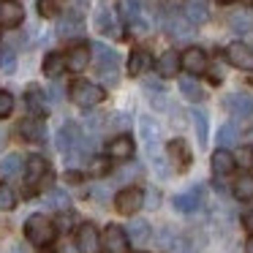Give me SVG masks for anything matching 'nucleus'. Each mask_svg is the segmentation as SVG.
<instances>
[{"label": "nucleus", "instance_id": "49", "mask_svg": "<svg viewBox=\"0 0 253 253\" xmlns=\"http://www.w3.org/2000/svg\"><path fill=\"white\" fill-rule=\"evenodd\" d=\"M0 142H3V133H0Z\"/></svg>", "mask_w": 253, "mask_h": 253}, {"label": "nucleus", "instance_id": "32", "mask_svg": "<svg viewBox=\"0 0 253 253\" xmlns=\"http://www.w3.org/2000/svg\"><path fill=\"white\" fill-rule=\"evenodd\" d=\"M191 117H193V128H196V136H199V144H207V115H204L202 109H193L191 112Z\"/></svg>", "mask_w": 253, "mask_h": 253}, {"label": "nucleus", "instance_id": "1", "mask_svg": "<svg viewBox=\"0 0 253 253\" xmlns=\"http://www.w3.org/2000/svg\"><path fill=\"white\" fill-rule=\"evenodd\" d=\"M25 237H28L33 245L44 248V245H49V242L55 240V226H52L49 218H44L41 212H36V215H30L28 223H25Z\"/></svg>", "mask_w": 253, "mask_h": 253}, {"label": "nucleus", "instance_id": "39", "mask_svg": "<svg viewBox=\"0 0 253 253\" xmlns=\"http://www.w3.org/2000/svg\"><path fill=\"white\" fill-rule=\"evenodd\" d=\"M11 112H14V98H11V93L0 90V117H8Z\"/></svg>", "mask_w": 253, "mask_h": 253}, {"label": "nucleus", "instance_id": "43", "mask_svg": "<svg viewBox=\"0 0 253 253\" xmlns=\"http://www.w3.org/2000/svg\"><path fill=\"white\" fill-rule=\"evenodd\" d=\"M49 93H52V101H57V98H60V95H63V90H60V84H55V87H52V90H49Z\"/></svg>", "mask_w": 253, "mask_h": 253}, {"label": "nucleus", "instance_id": "25", "mask_svg": "<svg viewBox=\"0 0 253 253\" xmlns=\"http://www.w3.org/2000/svg\"><path fill=\"white\" fill-rule=\"evenodd\" d=\"M139 128H142V136H144V142H147L150 155H153L155 144H158V126H155V120H150V117H142V120H139Z\"/></svg>", "mask_w": 253, "mask_h": 253}, {"label": "nucleus", "instance_id": "2", "mask_svg": "<svg viewBox=\"0 0 253 253\" xmlns=\"http://www.w3.org/2000/svg\"><path fill=\"white\" fill-rule=\"evenodd\" d=\"M106 98V90L101 87V84H93V82H77L71 87V101L79 106H95L101 104V101Z\"/></svg>", "mask_w": 253, "mask_h": 253}, {"label": "nucleus", "instance_id": "46", "mask_svg": "<svg viewBox=\"0 0 253 253\" xmlns=\"http://www.w3.org/2000/svg\"><path fill=\"white\" fill-rule=\"evenodd\" d=\"M220 3H234V0H220Z\"/></svg>", "mask_w": 253, "mask_h": 253}, {"label": "nucleus", "instance_id": "22", "mask_svg": "<svg viewBox=\"0 0 253 253\" xmlns=\"http://www.w3.org/2000/svg\"><path fill=\"white\" fill-rule=\"evenodd\" d=\"M234 166H237V161H234V155H231L229 150H215V153H212V169H215V174H229Z\"/></svg>", "mask_w": 253, "mask_h": 253}, {"label": "nucleus", "instance_id": "4", "mask_svg": "<svg viewBox=\"0 0 253 253\" xmlns=\"http://www.w3.org/2000/svg\"><path fill=\"white\" fill-rule=\"evenodd\" d=\"M142 204H144L142 188H123V191L115 196V207H117V212H123V215L139 212V210H142Z\"/></svg>", "mask_w": 253, "mask_h": 253}, {"label": "nucleus", "instance_id": "3", "mask_svg": "<svg viewBox=\"0 0 253 253\" xmlns=\"http://www.w3.org/2000/svg\"><path fill=\"white\" fill-rule=\"evenodd\" d=\"M93 52H95V66H98L101 77L115 82L117 79V63H120L117 52H112L109 46H104V44H93Z\"/></svg>", "mask_w": 253, "mask_h": 253}, {"label": "nucleus", "instance_id": "19", "mask_svg": "<svg viewBox=\"0 0 253 253\" xmlns=\"http://www.w3.org/2000/svg\"><path fill=\"white\" fill-rule=\"evenodd\" d=\"M199 202H202V191H199V188H191L188 193L174 196V210H180V212H193V210L199 207Z\"/></svg>", "mask_w": 253, "mask_h": 253}, {"label": "nucleus", "instance_id": "28", "mask_svg": "<svg viewBox=\"0 0 253 253\" xmlns=\"http://www.w3.org/2000/svg\"><path fill=\"white\" fill-rule=\"evenodd\" d=\"M25 101H28V109L33 112V115H44L46 112V95L41 93L39 87H30L28 95H25Z\"/></svg>", "mask_w": 253, "mask_h": 253}, {"label": "nucleus", "instance_id": "31", "mask_svg": "<svg viewBox=\"0 0 253 253\" xmlns=\"http://www.w3.org/2000/svg\"><path fill=\"white\" fill-rule=\"evenodd\" d=\"M46 204H52L55 210H60V212H66V210L71 207V199H68L66 188H52V191L46 193Z\"/></svg>", "mask_w": 253, "mask_h": 253}, {"label": "nucleus", "instance_id": "17", "mask_svg": "<svg viewBox=\"0 0 253 253\" xmlns=\"http://www.w3.org/2000/svg\"><path fill=\"white\" fill-rule=\"evenodd\" d=\"M66 63H68V71H74V74L84 71L87 63H90V49L87 46H74V49L66 55Z\"/></svg>", "mask_w": 253, "mask_h": 253}, {"label": "nucleus", "instance_id": "24", "mask_svg": "<svg viewBox=\"0 0 253 253\" xmlns=\"http://www.w3.org/2000/svg\"><path fill=\"white\" fill-rule=\"evenodd\" d=\"M229 28L234 33H251L253 30V11H234L229 17Z\"/></svg>", "mask_w": 253, "mask_h": 253}, {"label": "nucleus", "instance_id": "11", "mask_svg": "<svg viewBox=\"0 0 253 253\" xmlns=\"http://www.w3.org/2000/svg\"><path fill=\"white\" fill-rule=\"evenodd\" d=\"M182 68H185L188 74H204L207 71V55H204V49L188 46V49L182 52Z\"/></svg>", "mask_w": 253, "mask_h": 253}, {"label": "nucleus", "instance_id": "37", "mask_svg": "<svg viewBox=\"0 0 253 253\" xmlns=\"http://www.w3.org/2000/svg\"><path fill=\"white\" fill-rule=\"evenodd\" d=\"M104 120H106L104 115H90V117H84V131L101 133V128H104Z\"/></svg>", "mask_w": 253, "mask_h": 253}, {"label": "nucleus", "instance_id": "44", "mask_svg": "<svg viewBox=\"0 0 253 253\" xmlns=\"http://www.w3.org/2000/svg\"><path fill=\"white\" fill-rule=\"evenodd\" d=\"M245 253H253V234H251V240H248V245H245Z\"/></svg>", "mask_w": 253, "mask_h": 253}, {"label": "nucleus", "instance_id": "38", "mask_svg": "<svg viewBox=\"0 0 253 253\" xmlns=\"http://www.w3.org/2000/svg\"><path fill=\"white\" fill-rule=\"evenodd\" d=\"M60 8V0H39V14L41 17H55Z\"/></svg>", "mask_w": 253, "mask_h": 253}, {"label": "nucleus", "instance_id": "34", "mask_svg": "<svg viewBox=\"0 0 253 253\" xmlns=\"http://www.w3.org/2000/svg\"><path fill=\"white\" fill-rule=\"evenodd\" d=\"M237 139H240V131H237V126H231V123H226V126L218 131V144H220V150H226L229 144H234Z\"/></svg>", "mask_w": 253, "mask_h": 253}, {"label": "nucleus", "instance_id": "45", "mask_svg": "<svg viewBox=\"0 0 253 253\" xmlns=\"http://www.w3.org/2000/svg\"><path fill=\"white\" fill-rule=\"evenodd\" d=\"M77 251H79V248H68V245H66V248H63V251H60V253H77Z\"/></svg>", "mask_w": 253, "mask_h": 253}, {"label": "nucleus", "instance_id": "5", "mask_svg": "<svg viewBox=\"0 0 253 253\" xmlns=\"http://www.w3.org/2000/svg\"><path fill=\"white\" fill-rule=\"evenodd\" d=\"M226 60L240 71H253V49L242 41H234V44L226 46Z\"/></svg>", "mask_w": 253, "mask_h": 253}, {"label": "nucleus", "instance_id": "26", "mask_svg": "<svg viewBox=\"0 0 253 253\" xmlns=\"http://www.w3.org/2000/svg\"><path fill=\"white\" fill-rule=\"evenodd\" d=\"M207 6H204V3H199V0H191V3H188L185 6V19L191 25H202V22H207Z\"/></svg>", "mask_w": 253, "mask_h": 253}, {"label": "nucleus", "instance_id": "33", "mask_svg": "<svg viewBox=\"0 0 253 253\" xmlns=\"http://www.w3.org/2000/svg\"><path fill=\"white\" fill-rule=\"evenodd\" d=\"M180 90H182V95H185L188 101H202L204 98V93H202V87H199L196 79H180Z\"/></svg>", "mask_w": 253, "mask_h": 253}, {"label": "nucleus", "instance_id": "15", "mask_svg": "<svg viewBox=\"0 0 253 253\" xmlns=\"http://www.w3.org/2000/svg\"><path fill=\"white\" fill-rule=\"evenodd\" d=\"M169 158L174 161V166H177L180 171H185L188 166H191V150H188V144L182 142V139L169 142Z\"/></svg>", "mask_w": 253, "mask_h": 253}, {"label": "nucleus", "instance_id": "20", "mask_svg": "<svg viewBox=\"0 0 253 253\" xmlns=\"http://www.w3.org/2000/svg\"><path fill=\"white\" fill-rule=\"evenodd\" d=\"M57 30H60V36H66V39L79 36V30H82V14H79V11H68L66 17L60 19Z\"/></svg>", "mask_w": 253, "mask_h": 253}, {"label": "nucleus", "instance_id": "30", "mask_svg": "<svg viewBox=\"0 0 253 253\" xmlns=\"http://www.w3.org/2000/svg\"><path fill=\"white\" fill-rule=\"evenodd\" d=\"M46 171V161L41 158V155H30L28 158V182L33 185V182H39L41 177H44Z\"/></svg>", "mask_w": 253, "mask_h": 253}, {"label": "nucleus", "instance_id": "29", "mask_svg": "<svg viewBox=\"0 0 253 253\" xmlns=\"http://www.w3.org/2000/svg\"><path fill=\"white\" fill-rule=\"evenodd\" d=\"M234 196L240 199V202H251V199H253V174L237 177V182H234Z\"/></svg>", "mask_w": 253, "mask_h": 253}, {"label": "nucleus", "instance_id": "10", "mask_svg": "<svg viewBox=\"0 0 253 253\" xmlns=\"http://www.w3.org/2000/svg\"><path fill=\"white\" fill-rule=\"evenodd\" d=\"M133 150H136V144H133V139L128 136V133H120V136H115L109 144H106L109 158H117V161H128L133 155Z\"/></svg>", "mask_w": 253, "mask_h": 253}, {"label": "nucleus", "instance_id": "16", "mask_svg": "<svg viewBox=\"0 0 253 253\" xmlns=\"http://www.w3.org/2000/svg\"><path fill=\"white\" fill-rule=\"evenodd\" d=\"M166 28H169L171 39L177 41H188L193 36V25L188 22L185 17H180V14H174V17H169V22H166Z\"/></svg>", "mask_w": 253, "mask_h": 253}, {"label": "nucleus", "instance_id": "18", "mask_svg": "<svg viewBox=\"0 0 253 253\" xmlns=\"http://www.w3.org/2000/svg\"><path fill=\"white\" fill-rule=\"evenodd\" d=\"M150 66H153V57H150L144 49L131 52V57H128V74H131V77H139V74H144Z\"/></svg>", "mask_w": 253, "mask_h": 253}, {"label": "nucleus", "instance_id": "9", "mask_svg": "<svg viewBox=\"0 0 253 253\" xmlns=\"http://www.w3.org/2000/svg\"><path fill=\"white\" fill-rule=\"evenodd\" d=\"M77 248H79V253H98L101 237H98V231H95L93 223H84L82 229L77 231Z\"/></svg>", "mask_w": 253, "mask_h": 253}, {"label": "nucleus", "instance_id": "21", "mask_svg": "<svg viewBox=\"0 0 253 253\" xmlns=\"http://www.w3.org/2000/svg\"><path fill=\"white\" fill-rule=\"evenodd\" d=\"M66 68H68V63H66V57H63L60 52H52V55L44 57V74L49 79H57Z\"/></svg>", "mask_w": 253, "mask_h": 253}, {"label": "nucleus", "instance_id": "36", "mask_svg": "<svg viewBox=\"0 0 253 253\" xmlns=\"http://www.w3.org/2000/svg\"><path fill=\"white\" fill-rule=\"evenodd\" d=\"M17 204V193L11 185H0V210H14Z\"/></svg>", "mask_w": 253, "mask_h": 253}, {"label": "nucleus", "instance_id": "27", "mask_svg": "<svg viewBox=\"0 0 253 253\" xmlns=\"http://www.w3.org/2000/svg\"><path fill=\"white\" fill-rule=\"evenodd\" d=\"M128 237H131V242H136V245H142V242H147L150 237V223L142 218L131 220V226H128Z\"/></svg>", "mask_w": 253, "mask_h": 253}, {"label": "nucleus", "instance_id": "14", "mask_svg": "<svg viewBox=\"0 0 253 253\" xmlns=\"http://www.w3.org/2000/svg\"><path fill=\"white\" fill-rule=\"evenodd\" d=\"M22 19H25L22 6H17V3H3V6H0V25H3V28L14 30V28L22 25Z\"/></svg>", "mask_w": 253, "mask_h": 253}, {"label": "nucleus", "instance_id": "13", "mask_svg": "<svg viewBox=\"0 0 253 253\" xmlns=\"http://www.w3.org/2000/svg\"><path fill=\"white\" fill-rule=\"evenodd\" d=\"M19 133H22L28 142H44L46 139V123L39 120V117H28V120H22V126H19Z\"/></svg>", "mask_w": 253, "mask_h": 253}, {"label": "nucleus", "instance_id": "12", "mask_svg": "<svg viewBox=\"0 0 253 253\" xmlns=\"http://www.w3.org/2000/svg\"><path fill=\"white\" fill-rule=\"evenodd\" d=\"M180 68H182V55H177L174 49L164 52V55L158 57V74H161L164 79L177 77V74H180Z\"/></svg>", "mask_w": 253, "mask_h": 253}, {"label": "nucleus", "instance_id": "8", "mask_svg": "<svg viewBox=\"0 0 253 253\" xmlns=\"http://www.w3.org/2000/svg\"><path fill=\"white\" fill-rule=\"evenodd\" d=\"M226 109L234 117H240V120L253 117V98L248 93H231V95H226Z\"/></svg>", "mask_w": 253, "mask_h": 253}, {"label": "nucleus", "instance_id": "42", "mask_svg": "<svg viewBox=\"0 0 253 253\" xmlns=\"http://www.w3.org/2000/svg\"><path fill=\"white\" fill-rule=\"evenodd\" d=\"M242 223H245V229H248V231H253V210H248V212H245Z\"/></svg>", "mask_w": 253, "mask_h": 253}, {"label": "nucleus", "instance_id": "47", "mask_svg": "<svg viewBox=\"0 0 253 253\" xmlns=\"http://www.w3.org/2000/svg\"><path fill=\"white\" fill-rule=\"evenodd\" d=\"M251 142H253V131H251ZM251 147H253V144H251Z\"/></svg>", "mask_w": 253, "mask_h": 253}, {"label": "nucleus", "instance_id": "35", "mask_svg": "<svg viewBox=\"0 0 253 253\" xmlns=\"http://www.w3.org/2000/svg\"><path fill=\"white\" fill-rule=\"evenodd\" d=\"M234 161L242 166V169H253V147L251 144H242V147L234 153Z\"/></svg>", "mask_w": 253, "mask_h": 253}, {"label": "nucleus", "instance_id": "6", "mask_svg": "<svg viewBox=\"0 0 253 253\" xmlns=\"http://www.w3.org/2000/svg\"><path fill=\"white\" fill-rule=\"evenodd\" d=\"M101 248H104L106 253H128V234L126 229H120V226H106L104 229V237H101Z\"/></svg>", "mask_w": 253, "mask_h": 253}, {"label": "nucleus", "instance_id": "7", "mask_svg": "<svg viewBox=\"0 0 253 253\" xmlns=\"http://www.w3.org/2000/svg\"><path fill=\"white\" fill-rule=\"evenodd\" d=\"M95 28H98V33H104V36L120 39V25H117V19H115V11H112L106 3H101L98 11H95Z\"/></svg>", "mask_w": 253, "mask_h": 253}, {"label": "nucleus", "instance_id": "40", "mask_svg": "<svg viewBox=\"0 0 253 253\" xmlns=\"http://www.w3.org/2000/svg\"><path fill=\"white\" fill-rule=\"evenodd\" d=\"M106 169H109V161L106 158H93L90 161V171H93V174H104Z\"/></svg>", "mask_w": 253, "mask_h": 253}, {"label": "nucleus", "instance_id": "23", "mask_svg": "<svg viewBox=\"0 0 253 253\" xmlns=\"http://www.w3.org/2000/svg\"><path fill=\"white\" fill-rule=\"evenodd\" d=\"M0 174L11 177V180L22 174V155H19V153H8L6 158L0 161Z\"/></svg>", "mask_w": 253, "mask_h": 253}, {"label": "nucleus", "instance_id": "48", "mask_svg": "<svg viewBox=\"0 0 253 253\" xmlns=\"http://www.w3.org/2000/svg\"><path fill=\"white\" fill-rule=\"evenodd\" d=\"M6 3H17V0H6Z\"/></svg>", "mask_w": 253, "mask_h": 253}, {"label": "nucleus", "instance_id": "41", "mask_svg": "<svg viewBox=\"0 0 253 253\" xmlns=\"http://www.w3.org/2000/svg\"><path fill=\"white\" fill-rule=\"evenodd\" d=\"M142 174V169H139V164L133 166V169H123L120 171V180H131V177H139Z\"/></svg>", "mask_w": 253, "mask_h": 253}]
</instances>
